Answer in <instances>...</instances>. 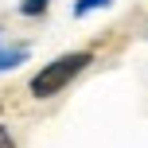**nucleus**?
<instances>
[{"mask_svg": "<svg viewBox=\"0 0 148 148\" xmlns=\"http://www.w3.org/2000/svg\"><path fill=\"white\" fill-rule=\"evenodd\" d=\"M94 62V55L90 51H70V55H59V59H51L43 70L31 78V94L43 101V97H55L59 90H66L74 78H78L82 70Z\"/></svg>", "mask_w": 148, "mask_h": 148, "instance_id": "f257e3e1", "label": "nucleus"}, {"mask_svg": "<svg viewBox=\"0 0 148 148\" xmlns=\"http://www.w3.org/2000/svg\"><path fill=\"white\" fill-rule=\"evenodd\" d=\"M23 59H27V47H8L4 39H0V74H4V70H16Z\"/></svg>", "mask_w": 148, "mask_h": 148, "instance_id": "f03ea898", "label": "nucleus"}, {"mask_svg": "<svg viewBox=\"0 0 148 148\" xmlns=\"http://www.w3.org/2000/svg\"><path fill=\"white\" fill-rule=\"evenodd\" d=\"M109 0H78L74 4V16H86V12H94V8H105Z\"/></svg>", "mask_w": 148, "mask_h": 148, "instance_id": "7ed1b4c3", "label": "nucleus"}, {"mask_svg": "<svg viewBox=\"0 0 148 148\" xmlns=\"http://www.w3.org/2000/svg\"><path fill=\"white\" fill-rule=\"evenodd\" d=\"M47 4H51V0H23V4H20V12H23V16H39Z\"/></svg>", "mask_w": 148, "mask_h": 148, "instance_id": "20e7f679", "label": "nucleus"}, {"mask_svg": "<svg viewBox=\"0 0 148 148\" xmlns=\"http://www.w3.org/2000/svg\"><path fill=\"white\" fill-rule=\"evenodd\" d=\"M0 148H16V140H12V133H8L4 125H0Z\"/></svg>", "mask_w": 148, "mask_h": 148, "instance_id": "39448f33", "label": "nucleus"}]
</instances>
